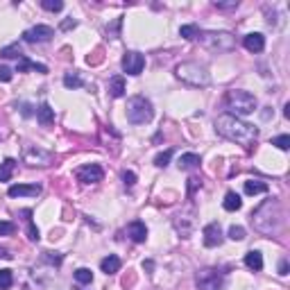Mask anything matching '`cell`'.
Returning a JSON list of instances; mask_svg holds the SVG:
<instances>
[{"mask_svg": "<svg viewBox=\"0 0 290 290\" xmlns=\"http://www.w3.org/2000/svg\"><path fill=\"white\" fill-rule=\"evenodd\" d=\"M215 132H218L220 136H225L227 141L238 143L243 148H249L256 141V136H259V130H256L254 125L245 123V120L236 118L231 113H222V116L215 118Z\"/></svg>", "mask_w": 290, "mask_h": 290, "instance_id": "6da1fadb", "label": "cell"}, {"mask_svg": "<svg viewBox=\"0 0 290 290\" xmlns=\"http://www.w3.org/2000/svg\"><path fill=\"white\" fill-rule=\"evenodd\" d=\"M281 220H284V211H281V204L279 200H265L252 213V222H254V229L265 234V236H272L277 234L279 227H281Z\"/></svg>", "mask_w": 290, "mask_h": 290, "instance_id": "7a4b0ae2", "label": "cell"}, {"mask_svg": "<svg viewBox=\"0 0 290 290\" xmlns=\"http://www.w3.org/2000/svg\"><path fill=\"white\" fill-rule=\"evenodd\" d=\"M225 105L229 109L231 116H249V113H254L256 107H259V102L256 98L249 91H240V89H234L225 95Z\"/></svg>", "mask_w": 290, "mask_h": 290, "instance_id": "3957f363", "label": "cell"}, {"mask_svg": "<svg viewBox=\"0 0 290 290\" xmlns=\"http://www.w3.org/2000/svg\"><path fill=\"white\" fill-rule=\"evenodd\" d=\"M175 75L182 79V82L190 84V86H209L211 84V75L204 66L195 64V61H184L175 68Z\"/></svg>", "mask_w": 290, "mask_h": 290, "instance_id": "277c9868", "label": "cell"}, {"mask_svg": "<svg viewBox=\"0 0 290 290\" xmlns=\"http://www.w3.org/2000/svg\"><path fill=\"white\" fill-rule=\"evenodd\" d=\"M152 118H154V109L148 98H143V95L130 98V102H127V120L132 125H145Z\"/></svg>", "mask_w": 290, "mask_h": 290, "instance_id": "5b68a950", "label": "cell"}, {"mask_svg": "<svg viewBox=\"0 0 290 290\" xmlns=\"http://www.w3.org/2000/svg\"><path fill=\"white\" fill-rule=\"evenodd\" d=\"M200 43L211 53H229L236 46V39L229 32H200Z\"/></svg>", "mask_w": 290, "mask_h": 290, "instance_id": "8992f818", "label": "cell"}, {"mask_svg": "<svg viewBox=\"0 0 290 290\" xmlns=\"http://www.w3.org/2000/svg\"><path fill=\"white\" fill-rule=\"evenodd\" d=\"M195 284H197V290H222V272L215 270V267H204L200 270L195 277Z\"/></svg>", "mask_w": 290, "mask_h": 290, "instance_id": "52a82bcc", "label": "cell"}, {"mask_svg": "<svg viewBox=\"0 0 290 290\" xmlns=\"http://www.w3.org/2000/svg\"><path fill=\"white\" fill-rule=\"evenodd\" d=\"M143 68H145V57L136 50H130V53L123 54V71L127 75H141Z\"/></svg>", "mask_w": 290, "mask_h": 290, "instance_id": "ba28073f", "label": "cell"}, {"mask_svg": "<svg viewBox=\"0 0 290 290\" xmlns=\"http://www.w3.org/2000/svg\"><path fill=\"white\" fill-rule=\"evenodd\" d=\"M54 36V30L50 25H34L23 32V41L27 43H48Z\"/></svg>", "mask_w": 290, "mask_h": 290, "instance_id": "9c48e42d", "label": "cell"}, {"mask_svg": "<svg viewBox=\"0 0 290 290\" xmlns=\"http://www.w3.org/2000/svg\"><path fill=\"white\" fill-rule=\"evenodd\" d=\"M23 157H25V163H30V166H50L53 163V154L41 148H36V145L25 148Z\"/></svg>", "mask_w": 290, "mask_h": 290, "instance_id": "30bf717a", "label": "cell"}, {"mask_svg": "<svg viewBox=\"0 0 290 290\" xmlns=\"http://www.w3.org/2000/svg\"><path fill=\"white\" fill-rule=\"evenodd\" d=\"M75 177L79 179L82 184H98V182H102V177H105V172H102V168L98 166V163H89V166L77 168Z\"/></svg>", "mask_w": 290, "mask_h": 290, "instance_id": "8fae6325", "label": "cell"}, {"mask_svg": "<svg viewBox=\"0 0 290 290\" xmlns=\"http://www.w3.org/2000/svg\"><path fill=\"white\" fill-rule=\"evenodd\" d=\"M202 236H204V247H218L222 243V229L218 222H209L202 231Z\"/></svg>", "mask_w": 290, "mask_h": 290, "instance_id": "7c38bea8", "label": "cell"}, {"mask_svg": "<svg viewBox=\"0 0 290 290\" xmlns=\"http://www.w3.org/2000/svg\"><path fill=\"white\" fill-rule=\"evenodd\" d=\"M9 197H36L41 195V186L39 184H18V186H9Z\"/></svg>", "mask_w": 290, "mask_h": 290, "instance_id": "4fadbf2b", "label": "cell"}, {"mask_svg": "<svg viewBox=\"0 0 290 290\" xmlns=\"http://www.w3.org/2000/svg\"><path fill=\"white\" fill-rule=\"evenodd\" d=\"M127 236H130L134 243H145V238H148V227H145V222H141V220L130 222V225H127Z\"/></svg>", "mask_w": 290, "mask_h": 290, "instance_id": "5bb4252c", "label": "cell"}, {"mask_svg": "<svg viewBox=\"0 0 290 290\" xmlns=\"http://www.w3.org/2000/svg\"><path fill=\"white\" fill-rule=\"evenodd\" d=\"M243 46L249 53H261L265 48V36L261 34V32H252V34H247L243 39Z\"/></svg>", "mask_w": 290, "mask_h": 290, "instance_id": "9a60e30c", "label": "cell"}, {"mask_svg": "<svg viewBox=\"0 0 290 290\" xmlns=\"http://www.w3.org/2000/svg\"><path fill=\"white\" fill-rule=\"evenodd\" d=\"M25 71H36V73H41V75H46L48 73V66H43V64H36V61H30L27 57H21L18 59V64H16V73H25Z\"/></svg>", "mask_w": 290, "mask_h": 290, "instance_id": "2e32d148", "label": "cell"}, {"mask_svg": "<svg viewBox=\"0 0 290 290\" xmlns=\"http://www.w3.org/2000/svg\"><path fill=\"white\" fill-rule=\"evenodd\" d=\"M36 118H39V123L43 125V127H50V125L54 123V109L48 105V102H43L41 107L36 109Z\"/></svg>", "mask_w": 290, "mask_h": 290, "instance_id": "e0dca14e", "label": "cell"}, {"mask_svg": "<svg viewBox=\"0 0 290 290\" xmlns=\"http://www.w3.org/2000/svg\"><path fill=\"white\" fill-rule=\"evenodd\" d=\"M177 166H179V170H193V168L200 166V157H197L195 152H186L179 157Z\"/></svg>", "mask_w": 290, "mask_h": 290, "instance_id": "ac0fdd59", "label": "cell"}, {"mask_svg": "<svg viewBox=\"0 0 290 290\" xmlns=\"http://www.w3.org/2000/svg\"><path fill=\"white\" fill-rule=\"evenodd\" d=\"M245 265H247L249 270H254V272H261V270H263V256H261V252H256V249L247 252V254H245Z\"/></svg>", "mask_w": 290, "mask_h": 290, "instance_id": "d6986e66", "label": "cell"}, {"mask_svg": "<svg viewBox=\"0 0 290 290\" xmlns=\"http://www.w3.org/2000/svg\"><path fill=\"white\" fill-rule=\"evenodd\" d=\"M125 77L123 75H116L109 79V93H111V98H123L125 95Z\"/></svg>", "mask_w": 290, "mask_h": 290, "instance_id": "ffe728a7", "label": "cell"}, {"mask_svg": "<svg viewBox=\"0 0 290 290\" xmlns=\"http://www.w3.org/2000/svg\"><path fill=\"white\" fill-rule=\"evenodd\" d=\"M100 267H102V272L105 274H116L120 270V259L116 254H109L107 259H102Z\"/></svg>", "mask_w": 290, "mask_h": 290, "instance_id": "44dd1931", "label": "cell"}, {"mask_svg": "<svg viewBox=\"0 0 290 290\" xmlns=\"http://www.w3.org/2000/svg\"><path fill=\"white\" fill-rule=\"evenodd\" d=\"M16 172V161L14 159H5L0 163V182H9Z\"/></svg>", "mask_w": 290, "mask_h": 290, "instance_id": "7402d4cb", "label": "cell"}, {"mask_svg": "<svg viewBox=\"0 0 290 290\" xmlns=\"http://www.w3.org/2000/svg\"><path fill=\"white\" fill-rule=\"evenodd\" d=\"M245 193H247V195H261V193H267V184L259 182V179H249V182H245Z\"/></svg>", "mask_w": 290, "mask_h": 290, "instance_id": "603a6c76", "label": "cell"}, {"mask_svg": "<svg viewBox=\"0 0 290 290\" xmlns=\"http://www.w3.org/2000/svg\"><path fill=\"white\" fill-rule=\"evenodd\" d=\"M222 207L227 209V211H238V209L243 207V200H240V195H236L234 190H229L225 195V202H222Z\"/></svg>", "mask_w": 290, "mask_h": 290, "instance_id": "cb8c5ba5", "label": "cell"}, {"mask_svg": "<svg viewBox=\"0 0 290 290\" xmlns=\"http://www.w3.org/2000/svg\"><path fill=\"white\" fill-rule=\"evenodd\" d=\"M0 57H5V59H21L23 57V48H21V43H12V46H5L2 50H0Z\"/></svg>", "mask_w": 290, "mask_h": 290, "instance_id": "d4e9b609", "label": "cell"}, {"mask_svg": "<svg viewBox=\"0 0 290 290\" xmlns=\"http://www.w3.org/2000/svg\"><path fill=\"white\" fill-rule=\"evenodd\" d=\"M23 215H25V220H27V238H30L32 243H36V240H39V229L34 227V222H32V218H30L32 211H30V209H25Z\"/></svg>", "mask_w": 290, "mask_h": 290, "instance_id": "484cf974", "label": "cell"}, {"mask_svg": "<svg viewBox=\"0 0 290 290\" xmlns=\"http://www.w3.org/2000/svg\"><path fill=\"white\" fill-rule=\"evenodd\" d=\"M64 86L66 89H79V86H84L82 77L77 75V73H66L64 75Z\"/></svg>", "mask_w": 290, "mask_h": 290, "instance_id": "4316f807", "label": "cell"}, {"mask_svg": "<svg viewBox=\"0 0 290 290\" xmlns=\"http://www.w3.org/2000/svg\"><path fill=\"white\" fill-rule=\"evenodd\" d=\"M75 281L79 286H86L93 281V272H91L89 267H79V270H75Z\"/></svg>", "mask_w": 290, "mask_h": 290, "instance_id": "83f0119b", "label": "cell"}, {"mask_svg": "<svg viewBox=\"0 0 290 290\" xmlns=\"http://www.w3.org/2000/svg\"><path fill=\"white\" fill-rule=\"evenodd\" d=\"M179 34H182L186 41H193V39L200 36V27H197V25H182V27H179Z\"/></svg>", "mask_w": 290, "mask_h": 290, "instance_id": "f1b7e54d", "label": "cell"}, {"mask_svg": "<svg viewBox=\"0 0 290 290\" xmlns=\"http://www.w3.org/2000/svg\"><path fill=\"white\" fill-rule=\"evenodd\" d=\"M172 154H175V150H166V152L157 154V159H154V166H157V168H166L168 163H170Z\"/></svg>", "mask_w": 290, "mask_h": 290, "instance_id": "f546056e", "label": "cell"}, {"mask_svg": "<svg viewBox=\"0 0 290 290\" xmlns=\"http://www.w3.org/2000/svg\"><path fill=\"white\" fill-rule=\"evenodd\" d=\"M12 284H14L12 270H0V290H7V288H12Z\"/></svg>", "mask_w": 290, "mask_h": 290, "instance_id": "4dcf8cb0", "label": "cell"}, {"mask_svg": "<svg viewBox=\"0 0 290 290\" xmlns=\"http://www.w3.org/2000/svg\"><path fill=\"white\" fill-rule=\"evenodd\" d=\"M41 7L48 12H61L64 9V2L61 0H41Z\"/></svg>", "mask_w": 290, "mask_h": 290, "instance_id": "1f68e13d", "label": "cell"}, {"mask_svg": "<svg viewBox=\"0 0 290 290\" xmlns=\"http://www.w3.org/2000/svg\"><path fill=\"white\" fill-rule=\"evenodd\" d=\"M272 145H277L279 150H288V148H290V136H288V134L274 136V138H272Z\"/></svg>", "mask_w": 290, "mask_h": 290, "instance_id": "d6a6232c", "label": "cell"}, {"mask_svg": "<svg viewBox=\"0 0 290 290\" xmlns=\"http://www.w3.org/2000/svg\"><path fill=\"white\" fill-rule=\"evenodd\" d=\"M229 238H231V240H243V238H245V229L240 225H231L229 227Z\"/></svg>", "mask_w": 290, "mask_h": 290, "instance_id": "836d02e7", "label": "cell"}, {"mask_svg": "<svg viewBox=\"0 0 290 290\" xmlns=\"http://www.w3.org/2000/svg\"><path fill=\"white\" fill-rule=\"evenodd\" d=\"M14 231H16L14 222H5V220H0V236H12Z\"/></svg>", "mask_w": 290, "mask_h": 290, "instance_id": "e575fe53", "label": "cell"}, {"mask_svg": "<svg viewBox=\"0 0 290 290\" xmlns=\"http://www.w3.org/2000/svg\"><path fill=\"white\" fill-rule=\"evenodd\" d=\"M213 7H215V9H225V12H227V9H236L238 0H229V2H218V0H215Z\"/></svg>", "mask_w": 290, "mask_h": 290, "instance_id": "d590c367", "label": "cell"}, {"mask_svg": "<svg viewBox=\"0 0 290 290\" xmlns=\"http://www.w3.org/2000/svg\"><path fill=\"white\" fill-rule=\"evenodd\" d=\"M123 182H125V186H134V184H136V175H134L132 170H125L123 172Z\"/></svg>", "mask_w": 290, "mask_h": 290, "instance_id": "8d00e7d4", "label": "cell"}, {"mask_svg": "<svg viewBox=\"0 0 290 290\" xmlns=\"http://www.w3.org/2000/svg\"><path fill=\"white\" fill-rule=\"evenodd\" d=\"M118 27H120V18H116V21H113V25H111V27H107V34H109V39H116V36H118Z\"/></svg>", "mask_w": 290, "mask_h": 290, "instance_id": "74e56055", "label": "cell"}, {"mask_svg": "<svg viewBox=\"0 0 290 290\" xmlns=\"http://www.w3.org/2000/svg\"><path fill=\"white\" fill-rule=\"evenodd\" d=\"M0 82H12V71L7 66H0Z\"/></svg>", "mask_w": 290, "mask_h": 290, "instance_id": "f35d334b", "label": "cell"}, {"mask_svg": "<svg viewBox=\"0 0 290 290\" xmlns=\"http://www.w3.org/2000/svg\"><path fill=\"white\" fill-rule=\"evenodd\" d=\"M188 193H190V195H193V190H195L197 188V186H202V179H197V177H193V179H188Z\"/></svg>", "mask_w": 290, "mask_h": 290, "instance_id": "ab89813d", "label": "cell"}, {"mask_svg": "<svg viewBox=\"0 0 290 290\" xmlns=\"http://www.w3.org/2000/svg\"><path fill=\"white\" fill-rule=\"evenodd\" d=\"M279 274H281V277L288 274V261L286 259H281V263H279Z\"/></svg>", "mask_w": 290, "mask_h": 290, "instance_id": "60d3db41", "label": "cell"}, {"mask_svg": "<svg viewBox=\"0 0 290 290\" xmlns=\"http://www.w3.org/2000/svg\"><path fill=\"white\" fill-rule=\"evenodd\" d=\"M21 111H23L25 118H30V116H32V107L27 105V102H23V105H21Z\"/></svg>", "mask_w": 290, "mask_h": 290, "instance_id": "b9f144b4", "label": "cell"}, {"mask_svg": "<svg viewBox=\"0 0 290 290\" xmlns=\"http://www.w3.org/2000/svg\"><path fill=\"white\" fill-rule=\"evenodd\" d=\"M75 25H77V21L68 18V21H64V23H61V30H71V27H75Z\"/></svg>", "mask_w": 290, "mask_h": 290, "instance_id": "7bdbcfd3", "label": "cell"}, {"mask_svg": "<svg viewBox=\"0 0 290 290\" xmlns=\"http://www.w3.org/2000/svg\"><path fill=\"white\" fill-rule=\"evenodd\" d=\"M0 259H12V254H9L7 249H2V247H0Z\"/></svg>", "mask_w": 290, "mask_h": 290, "instance_id": "ee69618b", "label": "cell"}, {"mask_svg": "<svg viewBox=\"0 0 290 290\" xmlns=\"http://www.w3.org/2000/svg\"><path fill=\"white\" fill-rule=\"evenodd\" d=\"M143 267H145V270H152L154 263H152V261H143Z\"/></svg>", "mask_w": 290, "mask_h": 290, "instance_id": "f6af8a7d", "label": "cell"}, {"mask_svg": "<svg viewBox=\"0 0 290 290\" xmlns=\"http://www.w3.org/2000/svg\"><path fill=\"white\" fill-rule=\"evenodd\" d=\"M284 116H286V118H290V105H286V109H284Z\"/></svg>", "mask_w": 290, "mask_h": 290, "instance_id": "bcb514c9", "label": "cell"}]
</instances>
